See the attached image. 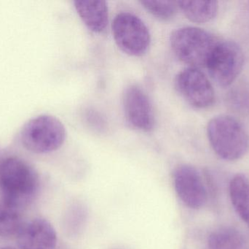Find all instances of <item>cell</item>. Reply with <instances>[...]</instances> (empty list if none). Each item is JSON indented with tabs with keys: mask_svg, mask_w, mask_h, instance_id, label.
Masks as SVG:
<instances>
[{
	"mask_svg": "<svg viewBox=\"0 0 249 249\" xmlns=\"http://www.w3.org/2000/svg\"><path fill=\"white\" fill-rule=\"evenodd\" d=\"M37 174L26 162L10 157L0 165L3 202L20 209L33 200L38 190Z\"/></svg>",
	"mask_w": 249,
	"mask_h": 249,
	"instance_id": "obj_1",
	"label": "cell"
},
{
	"mask_svg": "<svg viewBox=\"0 0 249 249\" xmlns=\"http://www.w3.org/2000/svg\"><path fill=\"white\" fill-rule=\"evenodd\" d=\"M207 136L213 152L224 160H238L248 152V133L233 117L222 115L212 118L208 124Z\"/></svg>",
	"mask_w": 249,
	"mask_h": 249,
	"instance_id": "obj_2",
	"label": "cell"
},
{
	"mask_svg": "<svg viewBox=\"0 0 249 249\" xmlns=\"http://www.w3.org/2000/svg\"><path fill=\"white\" fill-rule=\"evenodd\" d=\"M220 39L205 29L184 26L176 29L170 38L176 57L190 67H206L213 50Z\"/></svg>",
	"mask_w": 249,
	"mask_h": 249,
	"instance_id": "obj_3",
	"label": "cell"
},
{
	"mask_svg": "<svg viewBox=\"0 0 249 249\" xmlns=\"http://www.w3.org/2000/svg\"><path fill=\"white\" fill-rule=\"evenodd\" d=\"M27 150L36 153L56 151L65 141L66 129L61 121L51 115H42L25 124L20 133Z\"/></svg>",
	"mask_w": 249,
	"mask_h": 249,
	"instance_id": "obj_4",
	"label": "cell"
},
{
	"mask_svg": "<svg viewBox=\"0 0 249 249\" xmlns=\"http://www.w3.org/2000/svg\"><path fill=\"white\" fill-rule=\"evenodd\" d=\"M112 29L115 42L125 54L140 57L149 48L150 32L139 16L128 12L118 13L112 22Z\"/></svg>",
	"mask_w": 249,
	"mask_h": 249,
	"instance_id": "obj_5",
	"label": "cell"
},
{
	"mask_svg": "<svg viewBox=\"0 0 249 249\" xmlns=\"http://www.w3.org/2000/svg\"><path fill=\"white\" fill-rule=\"evenodd\" d=\"M244 64V53L241 47L232 41L220 39L206 68L219 86L226 87L236 80Z\"/></svg>",
	"mask_w": 249,
	"mask_h": 249,
	"instance_id": "obj_6",
	"label": "cell"
},
{
	"mask_svg": "<svg viewBox=\"0 0 249 249\" xmlns=\"http://www.w3.org/2000/svg\"><path fill=\"white\" fill-rule=\"evenodd\" d=\"M176 89L183 99L198 109L209 108L215 101V92L206 75L199 69L187 67L177 75Z\"/></svg>",
	"mask_w": 249,
	"mask_h": 249,
	"instance_id": "obj_7",
	"label": "cell"
},
{
	"mask_svg": "<svg viewBox=\"0 0 249 249\" xmlns=\"http://www.w3.org/2000/svg\"><path fill=\"white\" fill-rule=\"evenodd\" d=\"M123 107L127 122L143 132L153 130L155 115L153 106L146 92L137 85L126 87L123 95Z\"/></svg>",
	"mask_w": 249,
	"mask_h": 249,
	"instance_id": "obj_8",
	"label": "cell"
},
{
	"mask_svg": "<svg viewBox=\"0 0 249 249\" xmlns=\"http://www.w3.org/2000/svg\"><path fill=\"white\" fill-rule=\"evenodd\" d=\"M174 188L183 203L192 209H200L208 199L206 184L200 172L190 165H181L173 175Z\"/></svg>",
	"mask_w": 249,
	"mask_h": 249,
	"instance_id": "obj_9",
	"label": "cell"
},
{
	"mask_svg": "<svg viewBox=\"0 0 249 249\" xmlns=\"http://www.w3.org/2000/svg\"><path fill=\"white\" fill-rule=\"evenodd\" d=\"M16 237L21 249L56 248V232L52 225L45 219H35L23 224Z\"/></svg>",
	"mask_w": 249,
	"mask_h": 249,
	"instance_id": "obj_10",
	"label": "cell"
},
{
	"mask_svg": "<svg viewBox=\"0 0 249 249\" xmlns=\"http://www.w3.org/2000/svg\"><path fill=\"white\" fill-rule=\"evenodd\" d=\"M74 7L85 24L92 32L101 33L106 29L109 19L105 1H75Z\"/></svg>",
	"mask_w": 249,
	"mask_h": 249,
	"instance_id": "obj_11",
	"label": "cell"
},
{
	"mask_svg": "<svg viewBox=\"0 0 249 249\" xmlns=\"http://www.w3.org/2000/svg\"><path fill=\"white\" fill-rule=\"evenodd\" d=\"M208 249H249V241L236 228L223 227L209 235Z\"/></svg>",
	"mask_w": 249,
	"mask_h": 249,
	"instance_id": "obj_12",
	"label": "cell"
},
{
	"mask_svg": "<svg viewBox=\"0 0 249 249\" xmlns=\"http://www.w3.org/2000/svg\"><path fill=\"white\" fill-rule=\"evenodd\" d=\"M231 203L241 220L249 228V180L243 175H235L230 183Z\"/></svg>",
	"mask_w": 249,
	"mask_h": 249,
	"instance_id": "obj_13",
	"label": "cell"
},
{
	"mask_svg": "<svg viewBox=\"0 0 249 249\" xmlns=\"http://www.w3.org/2000/svg\"><path fill=\"white\" fill-rule=\"evenodd\" d=\"M178 8L187 19L196 23H206L216 17L219 10L216 1H178Z\"/></svg>",
	"mask_w": 249,
	"mask_h": 249,
	"instance_id": "obj_14",
	"label": "cell"
},
{
	"mask_svg": "<svg viewBox=\"0 0 249 249\" xmlns=\"http://www.w3.org/2000/svg\"><path fill=\"white\" fill-rule=\"evenodd\" d=\"M22 225L20 209L4 202L0 203V236L17 235Z\"/></svg>",
	"mask_w": 249,
	"mask_h": 249,
	"instance_id": "obj_15",
	"label": "cell"
},
{
	"mask_svg": "<svg viewBox=\"0 0 249 249\" xmlns=\"http://www.w3.org/2000/svg\"><path fill=\"white\" fill-rule=\"evenodd\" d=\"M143 8L157 19L168 20L172 19L178 8L177 1H142Z\"/></svg>",
	"mask_w": 249,
	"mask_h": 249,
	"instance_id": "obj_16",
	"label": "cell"
},
{
	"mask_svg": "<svg viewBox=\"0 0 249 249\" xmlns=\"http://www.w3.org/2000/svg\"><path fill=\"white\" fill-rule=\"evenodd\" d=\"M13 249V248H4V249Z\"/></svg>",
	"mask_w": 249,
	"mask_h": 249,
	"instance_id": "obj_17",
	"label": "cell"
}]
</instances>
